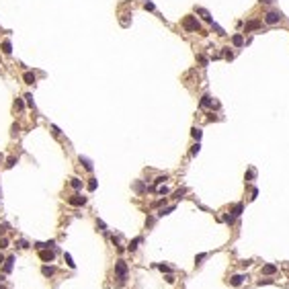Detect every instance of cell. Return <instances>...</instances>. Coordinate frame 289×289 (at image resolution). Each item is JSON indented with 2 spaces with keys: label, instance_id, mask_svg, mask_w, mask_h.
I'll return each mask as SVG.
<instances>
[{
  "label": "cell",
  "instance_id": "cell-34",
  "mask_svg": "<svg viewBox=\"0 0 289 289\" xmlns=\"http://www.w3.org/2000/svg\"><path fill=\"white\" fill-rule=\"evenodd\" d=\"M17 248H27V242H25V240H19V242H17Z\"/></svg>",
  "mask_w": 289,
  "mask_h": 289
},
{
  "label": "cell",
  "instance_id": "cell-38",
  "mask_svg": "<svg viewBox=\"0 0 289 289\" xmlns=\"http://www.w3.org/2000/svg\"><path fill=\"white\" fill-rule=\"evenodd\" d=\"M164 279H166V281H168V283H174V277H172V275H166Z\"/></svg>",
  "mask_w": 289,
  "mask_h": 289
},
{
  "label": "cell",
  "instance_id": "cell-19",
  "mask_svg": "<svg viewBox=\"0 0 289 289\" xmlns=\"http://www.w3.org/2000/svg\"><path fill=\"white\" fill-rule=\"evenodd\" d=\"M72 187H74L76 191H80V189H82V180H80V178H72Z\"/></svg>",
  "mask_w": 289,
  "mask_h": 289
},
{
  "label": "cell",
  "instance_id": "cell-3",
  "mask_svg": "<svg viewBox=\"0 0 289 289\" xmlns=\"http://www.w3.org/2000/svg\"><path fill=\"white\" fill-rule=\"evenodd\" d=\"M281 19H283V14H281L279 10H271V12L265 14V23H267V25H277Z\"/></svg>",
  "mask_w": 289,
  "mask_h": 289
},
{
  "label": "cell",
  "instance_id": "cell-13",
  "mask_svg": "<svg viewBox=\"0 0 289 289\" xmlns=\"http://www.w3.org/2000/svg\"><path fill=\"white\" fill-rule=\"evenodd\" d=\"M232 43H234L236 47H240V45H244V37H242V35H234V37H232Z\"/></svg>",
  "mask_w": 289,
  "mask_h": 289
},
{
  "label": "cell",
  "instance_id": "cell-9",
  "mask_svg": "<svg viewBox=\"0 0 289 289\" xmlns=\"http://www.w3.org/2000/svg\"><path fill=\"white\" fill-rule=\"evenodd\" d=\"M12 262H14V256H8L4 260V273H10L12 271Z\"/></svg>",
  "mask_w": 289,
  "mask_h": 289
},
{
  "label": "cell",
  "instance_id": "cell-33",
  "mask_svg": "<svg viewBox=\"0 0 289 289\" xmlns=\"http://www.w3.org/2000/svg\"><path fill=\"white\" fill-rule=\"evenodd\" d=\"M144 8H146V10H154V8H156V6H154V4H152V2H146V4H144Z\"/></svg>",
  "mask_w": 289,
  "mask_h": 289
},
{
  "label": "cell",
  "instance_id": "cell-42",
  "mask_svg": "<svg viewBox=\"0 0 289 289\" xmlns=\"http://www.w3.org/2000/svg\"><path fill=\"white\" fill-rule=\"evenodd\" d=\"M0 162H2V154H0Z\"/></svg>",
  "mask_w": 289,
  "mask_h": 289
},
{
  "label": "cell",
  "instance_id": "cell-7",
  "mask_svg": "<svg viewBox=\"0 0 289 289\" xmlns=\"http://www.w3.org/2000/svg\"><path fill=\"white\" fill-rule=\"evenodd\" d=\"M195 10H197V14H201V17H203V19H205L207 23H213V19H211V14H209V12H207L205 8H201V6H197V8H195Z\"/></svg>",
  "mask_w": 289,
  "mask_h": 289
},
{
  "label": "cell",
  "instance_id": "cell-16",
  "mask_svg": "<svg viewBox=\"0 0 289 289\" xmlns=\"http://www.w3.org/2000/svg\"><path fill=\"white\" fill-rule=\"evenodd\" d=\"M80 164H84V168H86V170H88V172H90V170H92V162H90V160H88V158H82V156H80Z\"/></svg>",
  "mask_w": 289,
  "mask_h": 289
},
{
  "label": "cell",
  "instance_id": "cell-20",
  "mask_svg": "<svg viewBox=\"0 0 289 289\" xmlns=\"http://www.w3.org/2000/svg\"><path fill=\"white\" fill-rule=\"evenodd\" d=\"M64 258H66V262H68V267H70V269H74V267H76V262H74V260H72V256H70V254H68V252H66V254H64Z\"/></svg>",
  "mask_w": 289,
  "mask_h": 289
},
{
  "label": "cell",
  "instance_id": "cell-8",
  "mask_svg": "<svg viewBox=\"0 0 289 289\" xmlns=\"http://www.w3.org/2000/svg\"><path fill=\"white\" fill-rule=\"evenodd\" d=\"M209 107H213V98H211L209 94H205V96L201 98V109H209Z\"/></svg>",
  "mask_w": 289,
  "mask_h": 289
},
{
  "label": "cell",
  "instance_id": "cell-40",
  "mask_svg": "<svg viewBox=\"0 0 289 289\" xmlns=\"http://www.w3.org/2000/svg\"><path fill=\"white\" fill-rule=\"evenodd\" d=\"M260 2H265V4H269V2H273V0H260Z\"/></svg>",
  "mask_w": 289,
  "mask_h": 289
},
{
  "label": "cell",
  "instance_id": "cell-4",
  "mask_svg": "<svg viewBox=\"0 0 289 289\" xmlns=\"http://www.w3.org/2000/svg\"><path fill=\"white\" fill-rule=\"evenodd\" d=\"M68 203L74 205V207H82V205H86V197H82L80 193H76V195H72V197L68 199Z\"/></svg>",
  "mask_w": 289,
  "mask_h": 289
},
{
  "label": "cell",
  "instance_id": "cell-10",
  "mask_svg": "<svg viewBox=\"0 0 289 289\" xmlns=\"http://www.w3.org/2000/svg\"><path fill=\"white\" fill-rule=\"evenodd\" d=\"M262 273H265V275H275V273H277V267H275V265H265V267H262Z\"/></svg>",
  "mask_w": 289,
  "mask_h": 289
},
{
  "label": "cell",
  "instance_id": "cell-41",
  "mask_svg": "<svg viewBox=\"0 0 289 289\" xmlns=\"http://www.w3.org/2000/svg\"><path fill=\"white\" fill-rule=\"evenodd\" d=\"M0 197H2V189H0Z\"/></svg>",
  "mask_w": 289,
  "mask_h": 289
},
{
  "label": "cell",
  "instance_id": "cell-15",
  "mask_svg": "<svg viewBox=\"0 0 289 289\" xmlns=\"http://www.w3.org/2000/svg\"><path fill=\"white\" fill-rule=\"evenodd\" d=\"M2 51H4L6 55L12 51V45H10V41H8V39H6V41H2Z\"/></svg>",
  "mask_w": 289,
  "mask_h": 289
},
{
  "label": "cell",
  "instance_id": "cell-5",
  "mask_svg": "<svg viewBox=\"0 0 289 289\" xmlns=\"http://www.w3.org/2000/svg\"><path fill=\"white\" fill-rule=\"evenodd\" d=\"M39 258H41L43 262H51V260L55 258V254H53L51 250H41V252H39Z\"/></svg>",
  "mask_w": 289,
  "mask_h": 289
},
{
  "label": "cell",
  "instance_id": "cell-24",
  "mask_svg": "<svg viewBox=\"0 0 289 289\" xmlns=\"http://www.w3.org/2000/svg\"><path fill=\"white\" fill-rule=\"evenodd\" d=\"M25 98H27V105L33 109V107H35V103H33V94H25Z\"/></svg>",
  "mask_w": 289,
  "mask_h": 289
},
{
  "label": "cell",
  "instance_id": "cell-6",
  "mask_svg": "<svg viewBox=\"0 0 289 289\" xmlns=\"http://www.w3.org/2000/svg\"><path fill=\"white\" fill-rule=\"evenodd\" d=\"M244 281H246V277H244V275H234V277L230 279V283H232L234 287H238V285H242Z\"/></svg>",
  "mask_w": 289,
  "mask_h": 289
},
{
  "label": "cell",
  "instance_id": "cell-22",
  "mask_svg": "<svg viewBox=\"0 0 289 289\" xmlns=\"http://www.w3.org/2000/svg\"><path fill=\"white\" fill-rule=\"evenodd\" d=\"M14 164H17V158H14V156H10V158L6 160V168H12Z\"/></svg>",
  "mask_w": 289,
  "mask_h": 289
},
{
  "label": "cell",
  "instance_id": "cell-18",
  "mask_svg": "<svg viewBox=\"0 0 289 289\" xmlns=\"http://www.w3.org/2000/svg\"><path fill=\"white\" fill-rule=\"evenodd\" d=\"M211 29H213V31H215L217 35H226V31H224V29H221V27H219L217 23H211Z\"/></svg>",
  "mask_w": 289,
  "mask_h": 289
},
{
  "label": "cell",
  "instance_id": "cell-27",
  "mask_svg": "<svg viewBox=\"0 0 289 289\" xmlns=\"http://www.w3.org/2000/svg\"><path fill=\"white\" fill-rule=\"evenodd\" d=\"M96 189V178H90V183H88V191H94Z\"/></svg>",
  "mask_w": 289,
  "mask_h": 289
},
{
  "label": "cell",
  "instance_id": "cell-35",
  "mask_svg": "<svg viewBox=\"0 0 289 289\" xmlns=\"http://www.w3.org/2000/svg\"><path fill=\"white\" fill-rule=\"evenodd\" d=\"M271 283H273L271 279H262V281H258V285H271Z\"/></svg>",
  "mask_w": 289,
  "mask_h": 289
},
{
  "label": "cell",
  "instance_id": "cell-12",
  "mask_svg": "<svg viewBox=\"0 0 289 289\" xmlns=\"http://www.w3.org/2000/svg\"><path fill=\"white\" fill-rule=\"evenodd\" d=\"M258 27H260V21H250V23H246V33H248V31L258 29Z\"/></svg>",
  "mask_w": 289,
  "mask_h": 289
},
{
  "label": "cell",
  "instance_id": "cell-36",
  "mask_svg": "<svg viewBox=\"0 0 289 289\" xmlns=\"http://www.w3.org/2000/svg\"><path fill=\"white\" fill-rule=\"evenodd\" d=\"M6 244H8V240L6 238H0V248H6Z\"/></svg>",
  "mask_w": 289,
  "mask_h": 289
},
{
  "label": "cell",
  "instance_id": "cell-31",
  "mask_svg": "<svg viewBox=\"0 0 289 289\" xmlns=\"http://www.w3.org/2000/svg\"><path fill=\"white\" fill-rule=\"evenodd\" d=\"M158 193H160V195H166V193H168V187H162V185H160V187H158Z\"/></svg>",
  "mask_w": 289,
  "mask_h": 289
},
{
  "label": "cell",
  "instance_id": "cell-21",
  "mask_svg": "<svg viewBox=\"0 0 289 289\" xmlns=\"http://www.w3.org/2000/svg\"><path fill=\"white\" fill-rule=\"evenodd\" d=\"M191 133H193V137H195V139H201V129H199V127H193V131H191Z\"/></svg>",
  "mask_w": 289,
  "mask_h": 289
},
{
  "label": "cell",
  "instance_id": "cell-26",
  "mask_svg": "<svg viewBox=\"0 0 289 289\" xmlns=\"http://www.w3.org/2000/svg\"><path fill=\"white\" fill-rule=\"evenodd\" d=\"M14 107H17L19 111H23V109H25V105H23V98H17V103H14Z\"/></svg>",
  "mask_w": 289,
  "mask_h": 289
},
{
  "label": "cell",
  "instance_id": "cell-29",
  "mask_svg": "<svg viewBox=\"0 0 289 289\" xmlns=\"http://www.w3.org/2000/svg\"><path fill=\"white\" fill-rule=\"evenodd\" d=\"M224 58H226V60H232V58H234V53H232L230 49H226V51H224Z\"/></svg>",
  "mask_w": 289,
  "mask_h": 289
},
{
  "label": "cell",
  "instance_id": "cell-39",
  "mask_svg": "<svg viewBox=\"0 0 289 289\" xmlns=\"http://www.w3.org/2000/svg\"><path fill=\"white\" fill-rule=\"evenodd\" d=\"M4 228H6V226H0V236H2V234H4V232H6V230H4Z\"/></svg>",
  "mask_w": 289,
  "mask_h": 289
},
{
  "label": "cell",
  "instance_id": "cell-11",
  "mask_svg": "<svg viewBox=\"0 0 289 289\" xmlns=\"http://www.w3.org/2000/svg\"><path fill=\"white\" fill-rule=\"evenodd\" d=\"M23 80H25L27 84H35V80H37V78H35V74H33V72H25Z\"/></svg>",
  "mask_w": 289,
  "mask_h": 289
},
{
  "label": "cell",
  "instance_id": "cell-23",
  "mask_svg": "<svg viewBox=\"0 0 289 289\" xmlns=\"http://www.w3.org/2000/svg\"><path fill=\"white\" fill-rule=\"evenodd\" d=\"M139 242H142V238H139V236H137V238H135V240H133V242H131V244H129V250H135V248H137V244H139Z\"/></svg>",
  "mask_w": 289,
  "mask_h": 289
},
{
  "label": "cell",
  "instance_id": "cell-32",
  "mask_svg": "<svg viewBox=\"0 0 289 289\" xmlns=\"http://www.w3.org/2000/svg\"><path fill=\"white\" fill-rule=\"evenodd\" d=\"M172 209H174V205L166 207V209H162V211H160V215H166V213H170V211H172Z\"/></svg>",
  "mask_w": 289,
  "mask_h": 289
},
{
  "label": "cell",
  "instance_id": "cell-30",
  "mask_svg": "<svg viewBox=\"0 0 289 289\" xmlns=\"http://www.w3.org/2000/svg\"><path fill=\"white\" fill-rule=\"evenodd\" d=\"M254 174H256V172H254V168H250V170H248V174H246V178H248V180H252V178H254Z\"/></svg>",
  "mask_w": 289,
  "mask_h": 289
},
{
  "label": "cell",
  "instance_id": "cell-28",
  "mask_svg": "<svg viewBox=\"0 0 289 289\" xmlns=\"http://www.w3.org/2000/svg\"><path fill=\"white\" fill-rule=\"evenodd\" d=\"M158 269H160L162 273H170V267H168V265H158Z\"/></svg>",
  "mask_w": 289,
  "mask_h": 289
},
{
  "label": "cell",
  "instance_id": "cell-17",
  "mask_svg": "<svg viewBox=\"0 0 289 289\" xmlns=\"http://www.w3.org/2000/svg\"><path fill=\"white\" fill-rule=\"evenodd\" d=\"M242 209H244V207H242V203H238V205L234 207V209H232V211H230V213H232V215H234V217H238V215H240V213H242Z\"/></svg>",
  "mask_w": 289,
  "mask_h": 289
},
{
  "label": "cell",
  "instance_id": "cell-37",
  "mask_svg": "<svg viewBox=\"0 0 289 289\" xmlns=\"http://www.w3.org/2000/svg\"><path fill=\"white\" fill-rule=\"evenodd\" d=\"M51 131H53V135H60V129H58L55 125H51Z\"/></svg>",
  "mask_w": 289,
  "mask_h": 289
},
{
  "label": "cell",
  "instance_id": "cell-1",
  "mask_svg": "<svg viewBox=\"0 0 289 289\" xmlns=\"http://www.w3.org/2000/svg\"><path fill=\"white\" fill-rule=\"evenodd\" d=\"M183 27H185V31H201V23L195 17H185L183 19Z\"/></svg>",
  "mask_w": 289,
  "mask_h": 289
},
{
  "label": "cell",
  "instance_id": "cell-2",
  "mask_svg": "<svg viewBox=\"0 0 289 289\" xmlns=\"http://www.w3.org/2000/svg\"><path fill=\"white\" fill-rule=\"evenodd\" d=\"M115 273L119 275V285H123L125 279H127V265H125V260H117V265H115Z\"/></svg>",
  "mask_w": 289,
  "mask_h": 289
},
{
  "label": "cell",
  "instance_id": "cell-25",
  "mask_svg": "<svg viewBox=\"0 0 289 289\" xmlns=\"http://www.w3.org/2000/svg\"><path fill=\"white\" fill-rule=\"evenodd\" d=\"M199 150H201V146H199V142H197V144L193 146V150H191V156H197V154H199Z\"/></svg>",
  "mask_w": 289,
  "mask_h": 289
},
{
  "label": "cell",
  "instance_id": "cell-14",
  "mask_svg": "<svg viewBox=\"0 0 289 289\" xmlns=\"http://www.w3.org/2000/svg\"><path fill=\"white\" fill-rule=\"evenodd\" d=\"M41 273L45 275V277H51V275L55 273V269H53V267H47V265H45V267L41 269Z\"/></svg>",
  "mask_w": 289,
  "mask_h": 289
}]
</instances>
